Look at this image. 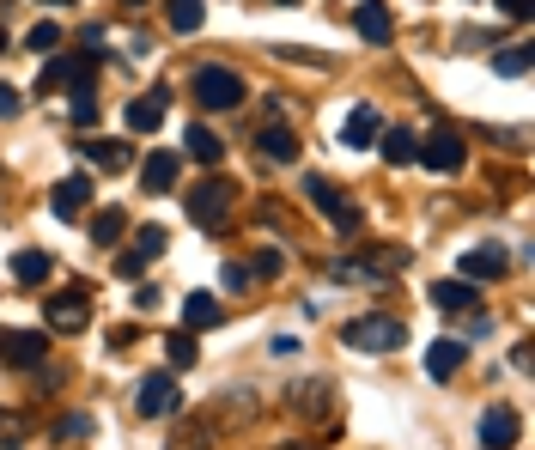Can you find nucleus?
Listing matches in <instances>:
<instances>
[{"mask_svg":"<svg viewBox=\"0 0 535 450\" xmlns=\"http://www.w3.org/2000/svg\"><path fill=\"white\" fill-rule=\"evenodd\" d=\"M0 49H7V31H0Z\"/></svg>","mask_w":535,"mask_h":450,"instance_id":"obj_41","label":"nucleus"},{"mask_svg":"<svg viewBox=\"0 0 535 450\" xmlns=\"http://www.w3.org/2000/svg\"><path fill=\"white\" fill-rule=\"evenodd\" d=\"M529 43H511L505 55H493V73H499V80H523V73H529Z\"/></svg>","mask_w":535,"mask_h":450,"instance_id":"obj_24","label":"nucleus"},{"mask_svg":"<svg viewBox=\"0 0 535 450\" xmlns=\"http://www.w3.org/2000/svg\"><path fill=\"white\" fill-rule=\"evenodd\" d=\"M262 153H268L274 165H292V159H298V134H292V128H280V122H274V128H262Z\"/></svg>","mask_w":535,"mask_h":450,"instance_id":"obj_23","label":"nucleus"},{"mask_svg":"<svg viewBox=\"0 0 535 450\" xmlns=\"http://www.w3.org/2000/svg\"><path fill=\"white\" fill-rule=\"evenodd\" d=\"M140 183H146V195H165V189H177V159H171V153H152V159L140 165Z\"/></svg>","mask_w":535,"mask_h":450,"instance_id":"obj_17","label":"nucleus"},{"mask_svg":"<svg viewBox=\"0 0 535 450\" xmlns=\"http://www.w3.org/2000/svg\"><path fill=\"white\" fill-rule=\"evenodd\" d=\"M414 159H420L426 171H463V165H469V146H463V134H456L450 122H438V128L414 146Z\"/></svg>","mask_w":535,"mask_h":450,"instance_id":"obj_4","label":"nucleus"},{"mask_svg":"<svg viewBox=\"0 0 535 450\" xmlns=\"http://www.w3.org/2000/svg\"><path fill=\"white\" fill-rule=\"evenodd\" d=\"M475 298H481L475 280H438V286H432V305H438V311H475Z\"/></svg>","mask_w":535,"mask_h":450,"instance_id":"obj_14","label":"nucleus"},{"mask_svg":"<svg viewBox=\"0 0 535 450\" xmlns=\"http://www.w3.org/2000/svg\"><path fill=\"white\" fill-rule=\"evenodd\" d=\"M353 25H359V37H365V43H390V37H396V19H390L384 0H359Z\"/></svg>","mask_w":535,"mask_h":450,"instance_id":"obj_12","label":"nucleus"},{"mask_svg":"<svg viewBox=\"0 0 535 450\" xmlns=\"http://www.w3.org/2000/svg\"><path fill=\"white\" fill-rule=\"evenodd\" d=\"M25 49H37V55H55V49H61V25H55V19H43V25H31V37H25Z\"/></svg>","mask_w":535,"mask_h":450,"instance_id":"obj_27","label":"nucleus"},{"mask_svg":"<svg viewBox=\"0 0 535 450\" xmlns=\"http://www.w3.org/2000/svg\"><path fill=\"white\" fill-rule=\"evenodd\" d=\"M183 146H189V159H195V165H219V159H225L219 134H213V128H201V122H195V128L183 134Z\"/></svg>","mask_w":535,"mask_h":450,"instance_id":"obj_20","label":"nucleus"},{"mask_svg":"<svg viewBox=\"0 0 535 450\" xmlns=\"http://www.w3.org/2000/svg\"><path fill=\"white\" fill-rule=\"evenodd\" d=\"M377 134H384V128H377V110H371V104H359V110L341 122V146H371Z\"/></svg>","mask_w":535,"mask_h":450,"instance_id":"obj_18","label":"nucleus"},{"mask_svg":"<svg viewBox=\"0 0 535 450\" xmlns=\"http://www.w3.org/2000/svg\"><path fill=\"white\" fill-rule=\"evenodd\" d=\"M481 444L487 450H511L517 444V414L511 408H487L481 414Z\"/></svg>","mask_w":535,"mask_h":450,"instance_id":"obj_13","label":"nucleus"},{"mask_svg":"<svg viewBox=\"0 0 535 450\" xmlns=\"http://www.w3.org/2000/svg\"><path fill=\"white\" fill-rule=\"evenodd\" d=\"M13 274H19L25 286H37V280H49V256H43V250H25V256L13 262Z\"/></svg>","mask_w":535,"mask_h":450,"instance_id":"obj_28","label":"nucleus"},{"mask_svg":"<svg viewBox=\"0 0 535 450\" xmlns=\"http://www.w3.org/2000/svg\"><path fill=\"white\" fill-rule=\"evenodd\" d=\"M134 7H140V0H134Z\"/></svg>","mask_w":535,"mask_h":450,"instance_id":"obj_43","label":"nucleus"},{"mask_svg":"<svg viewBox=\"0 0 535 450\" xmlns=\"http://www.w3.org/2000/svg\"><path fill=\"white\" fill-rule=\"evenodd\" d=\"M43 323H49L55 335H80V329L92 323V298H86L80 286H67V292H49V298H43Z\"/></svg>","mask_w":535,"mask_h":450,"instance_id":"obj_5","label":"nucleus"},{"mask_svg":"<svg viewBox=\"0 0 535 450\" xmlns=\"http://www.w3.org/2000/svg\"><path fill=\"white\" fill-rule=\"evenodd\" d=\"M177 378L171 371H152V378H140V396H134V408L146 414V420H165V414H177Z\"/></svg>","mask_w":535,"mask_h":450,"instance_id":"obj_8","label":"nucleus"},{"mask_svg":"<svg viewBox=\"0 0 535 450\" xmlns=\"http://www.w3.org/2000/svg\"><path fill=\"white\" fill-rule=\"evenodd\" d=\"M292 408H304V414H323V408H329V384H304V396L292 390Z\"/></svg>","mask_w":535,"mask_h":450,"instance_id":"obj_30","label":"nucleus"},{"mask_svg":"<svg viewBox=\"0 0 535 450\" xmlns=\"http://www.w3.org/2000/svg\"><path fill=\"white\" fill-rule=\"evenodd\" d=\"M0 444H7V450L25 444V420H19V414H0Z\"/></svg>","mask_w":535,"mask_h":450,"instance_id":"obj_34","label":"nucleus"},{"mask_svg":"<svg viewBox=\"0 0 535 450\" xmlns=\"http://www.w3.org/2000/svg\"><path fill=\"white\" fill-rule=\"evenodd\" d=\"M165 244H171V232H165V225H140V232H134V250L116 262V274H140L152 256H165Z\"/></svg>","mask_w":535,"mask_h":450,"instance_id":"obj_10","label":"nucleus"},{"mask_svg":"<svg viewBox=\"0 0 535 450\" xmlns=\"http://www.w3.org/2000/svg\"><path fill=\"white\" fill-rule=\"evenodd\" d=\"M165 450H207V432H201V426H189V432H177Z\"/></svg>","mask_w":535,"mask_h":450,"instance_id":"obj_35","label":"nucleus"},{"mask_svg":"<svg viewBox=\"0 0 535 450\" xmlns=\"http://www.w3.org/2000/svg\"><path fill=\"white\" fill-rule=\"evenodd\" d=\"M499 13H511V19H529V0H499Z\"/></svg>","mask_w":535,"mask_h":450,"instance_id":"obj_38","label":"nucleus"},{"mask_svg":"<svg viewBox=\"0 0 535 450\" xmlns=\"http://www.w3.org/2000/svg\"><path fill=\"white\" fill-rule=\"evenodd\" d=\"M73 122H80V128H92V122H98V104H92V86H80V92H73Z\"/></svg>","mask_w":535,"mask_h":450,"instance_id":"obj_32","label":"nucleus"},{"mask_svg":"<svg viewBox=\"0 0 535 450\" xmlns=\"http://www.w3.org/2000/svg\"><path fill=\"white\" fill-rule=\"evenodd\" d=\"M341 341L359 347V353H390V347L408 341V329H402V317H353V323L341 329Z\"/></svg>","mask_w":535,"mask_h":450,"instance_id":"obj_3","label":"nucleus"},{"mask_svg":"<svg viewBox=\"0 0 535 450\" xmlns=\"http://www.w3.org/2000/svg\"><path fill=\"white\" fill-rule=\"evenodd\" d=\"M195 104L201 110H238L244 104V80H238V73L232 67H195Z\"/></svg>","mask_w":535,"mask_h":450,"instance_id":"obj_2","label":"nucleus"},{"mask_svg":"<svg viewBox=\"0 0 535 450\" xmlns=\"http://www.w3.org/2000/svg\"><path fill=\"white\" fill-rule=\"evenodd\" d=\"M49 353V341L37 329H13V335H0V365H13V371H37Z\"/></svg>","mask_w":535,"mask_h":450,"instance_id":"obj_9","label":"nucleus"},{"mask_svg":"<svg viewBox=\"0 0 535 450\" xmlns=\"http://www.w3.org/2000/svg\"><path fill=\"white\" fill-rule=\"evenodd\" d=\"M280 450H311V444H280Z\"/></svg>","mask_w":535,"mask_h":450,"instance_id":"obj_39","label":"nucleus"},{"mask_svg":"<svg viewBox=\"0 0 535 450\" xmlns=\"http://www.w3.org/2000/svg\"><path fill=\"white\" fill-rule=\"evenodd\" d=\"M165 19H171V31H201V19H207V0H165Z\"/></svg>","mask_w":535,"mask_h":450,"instance_id":"obj_22","label":"nucleus"},{"mask_svg":"<svg viewBox=\"0 0 535 450\" xmlns=\"http://www.w3.org/2000/svg\"><path fill=\"white\" fill-rule=\"evenodd\" d=\"M280 268H286V256H280V250H262V256L250 262V280H274Z\"/></svg>","mask_w":535,"mask_h":450,"instance_id":"obj_31","label":"nucleus"},{"mask_svg":"<svg viewBox=\"0 0 535 450\" xmlns=\"http://www.w3.org/2000/svg\"><path fill=\"white\" fill-rule=\"evenodd\" d=\"M377 140H384V159H390V165H414V146H420V140H414L408 128H390V134H377Z\"/></svg>","mask_w":535,"mask_h":450,"instance_id":"obj_25","label":"nucleus"},{"mask_svg":"<svg viewBox=\"0 0 535 450\" xmlns=\"http://www.w3.org/2000/svg\"><path fill=\"white\" fill-rule=\"evenodd\" d=\"M55 86H67V92L92 86V55H49L37 73V92H55Z\"/></svg>","mask_w":535,"mask_h":450,"instance_id":"obj_6","label":"nucleus"},{"mask_svg":"<svg viewBox=\"0 0 535 450\" xmlns=\"http://www.w3.org/2000/svg\"><path fill=\"white\" fill-rule=\"evenodd\" d=\"M80 153H86L98 171H128V159H134V153H128V140H86Z\"/></svg>","mask_w":535,"mask_h":450,"instance_id":"obj_16","label":"nucleus"},{"mask_svg":"<svg viewBox=\"0 0 535 450\" xmlns=\"http://www.w3.org/2000/svg\"><path fill=\"white\" fill-rule=\"evenodd\" d=\"M304 195H311V207L335 225V232H359V213L341 201V189H335L329 177H304Z\"/></svg>","mask_w":535,"mask_h":450,"instance_id":"obj_7","label":"nucleus"},{"mask_svg":"<svg viewBox=\"0 0 535 450\" xmlns=\"http://www.w3.org/2000/svg\"><path fill=\"white\" fill-rule=\"evenodd\" d=\"M122 225H128V219H122L116 207H104V213L92 219V244H116V238H122Z\"/></svg>","mask_w":535,"mask_h":450,"instance_id":"obj_29","label":"nucleus"},{"mask_svg":"<svg viewBox=\"0 0 535 450\" xmlns=\"http://www.w3.org/2000/svg\"><path fill=\"white\" fill-rule=\"evenodd\" d=\"M232 201H238V189L225 183V177H213V183H201L183 207H189V219L201 225V232H225V219H232Z\"/></svg>","mask_w":535,"mask_h":450,"instance_id":"obj_1","label":"nucleus"},{"mask_svg":"<svg viewBox=\"0 0 535 450\" xmlns=\"http://www.w3.org/2000/svg\"><path fill=\"white\" fill-rule=\"evenodd\" d=\"M463 341H456V335H444V341H432V353H426V371H432V378H450V371L456 365H463Z\"/></svg>","mask_w":535,"mask_h":450,"instance_id":"obj_19","label":"nucleus"},{"mask_svg":"<svg viewBox=\"0 0 535 450\" xmlns=\"http://www.w3.org/2000/svg\"><path fill=\"white\" fill-rule=\"evenodd\" d=\"M165 110H171V92H165V86H152V92H140V98L128 104V128H134V134H159Z\"/></svg>","mask_w":535,"mask_h":450,"instance_id":"obj_11","label":"nucleus"},{"mask_svg":"<svg viewBox=\"0 0 535 450\" xmlns=\"http://www.w3.org/2000/svg\"><path fill=\"white\" fill-rule=\"evenodd\" d=\"M43 7H67V0H43Z\"/></svg>","mask_w":535,"mask_h":450,"instance_id":"obj_40","label":"nucleus"},{"mask_svg":"<svg viewBox=\"0 0 535 450\" xmlns=\"http://www.w3.org/2000/svg\"><path fill=\"white\" fill-rule=\"evenodd\" d=\"M183 323H189V329H213V323H219V298H207V292H195V298H189V305H183Z\"/></svg>","mask_w":535,"mask_h":450,"instance_id":"obj_26","label":"nucleus"},{"mask_svg":"<svg viewBox=\"0 0 535 450\" xmlns=\"http://www.w3.org/2000/svg\"><path fill=\"white\" fill-rule=\"evenodd\" d=\"M225 286H232V292H238V286H250V268H244V262H232V268H225Z\"/></svg>","mask_w":535,"mask_h":450,"instance_id":"obj_37","label":"nucleus"},{"mask_svg":"<svg viewBox=\"0 0 535 450\" xmlns=\"http://www.w3.org/2000/svg\"><path fill=\"white\" fill-rule=\"evenodd\" d=\"M19 110H25V98L13 86H0V116H19Z\"/></svg>","mask_w":535,"mask_h":450,"instance_id":"obj_36","label":"nucleus"},{"mask_svg":"<svg viewBox=\"0 0 535 450\" xmlns=\"http://www.w3.org/2000/svg\"><path fill=\"white\" fill-rule=\"evenodd\" d=\"M511 262H505V250H469L463 256V280H499Z\"/></svg>","mask_w":535,"mask_h":450,"instance_id":"obj_21","label":"nucleus"},{"mask_svg":"<svg viewBox=\"0 0 535 450\" xmlns=\"http://www.w3.org/2000/svg\"><path fill=\"white\" fill-rule=\"evenodd\" d=\"M165 353H171V365H177V371H189V365H195V341H189V335H171V347H165Z\"/></svg>","mask_w":535,"mask_h":450,"instance_id":"obj_33","label":"nucleus"},{"mask_svg":"<svg viewBox=\"0 0 535 450\" xmlns=\"http://www.w3.org/2000/svg\"><path fill=\"white\" fill-rule=\"evenodd\" d=\"M280 7H292V0H280Z\"/></svg>","mask_w":535,"mask_h":450,"instance_id":"obj_42","label":"nucleus"},{"mask_svg":"<svg viewBox=\"0 0 535 450\" xmlns=\"http://www.w3.org/2000/svg\"><path fill=\"white\" fill-rule=\"evenodd\" d=\"M86 195H92V183H86V177H61V183H55V195H49L55 219H73V213L86 207Z\"/></svg>","mask_w":535,"mask_h":450,"instance_id":"obj_15","label":"nucleus"}]
</instances>
